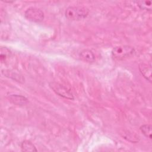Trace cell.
<instances>
[{"instance_id":"obj_1","label":"cell","mask_w":152,"mask_h":152,"mask_svg":"<svg viewBox=\"0 0 152 152\" xmlns=\"http://www.w3.org/2000/svg\"><path fill=\"white\" fill-rule=\"evenodd\" d=\"M89 10L87 8L80 6H70L66 8L65 11V17L73 21H78L87 17Z\"/></svg>"},{"instance_id":"obj_2","label":"cell","mask_w":152,"mask_h":152,"mask_svg":"<svg viewBox=\"0 0 152 152\" xmlns=\"http://www.w3.org/2000/svg\"><path fill=\"white\" fill-rule=\"evenodd\" d=\"M134 53V48L130 46H119L113 49L112 50V56L115 60L121 61L131 56Z\"/></svg>"},{"instance_id":"obj_3","label":"cell","mask_w":152,"mask_h":152,"mask_svg":"<svg viewBox=\"0 0 152 152\" xmlns=\"http://www.w3.org/2000/svg\"><path fill=\"white\" fill-rule=\"evenodd\" d=\"M25 18L32 22L40 23L45 17L43 12L39 8L36 7H30L24 12Z\"/></svg>"},{"instance_id":"obj_4","label":"cell","mask_w":152,"mask_h":152,"mask_svg":"<svg viewBox=\"0 0 152 152\" xmlns=\"http://www.w3.org/2000/svg\"><path fill=\"white\" fill-rule=\"evenodd\" d=\"M49 85L50 88L59 96L69 100L74 99L72 93L62 84L56 82H50L49 83Z\"/></svg>"},{"instance_id":"obj_5","label":"cell","mask_w":152,"mask_h":152,"mask_svg":"<svg viewBox=\"0 0 152 152\" xmlns=\"http://www.w3.org/2000/svg\"><path fill=\"white\" fill-rule=\"evenodd\" d=\"M139 70L141 75L149 82H151V66L144 63L139 65Z\"/></svg>"},{"instance_id":"obj_6","label":"cell","mask_w":152,"mask_h":152,"mask_svg":"<svg viewBox=\"0 0 152 152\" xmlns=\"http://www.w3.org/2000/svg\"><path fill=\"white\" fill-rule=\"evenodd\" d=\"M80 58L84 61L87 62H93L95 61V55L93 52L87 49H83L79 54Z\"/></svg>"},{"instance_id":"obj_7","label":"cell","mask_w":152,"mask_h":152,"mask_svg":"<svg viewBox=\"0 0 152 152\" xmlns=\"http://www.w3.org/2000/svg\"><path fill=\"white\" fill-rule=\"evenodd\" d=\"M9 100L13 104L18 106H23L26 104L27 102V99L21 95L11 94L9 96Z\"/></svg>"},{"instance_id":"obj_8","label":"cell","mask_w":152,"mask_h":152,"mask_svg":"<svg viewBox=\"0 0 152 152\" xmlns=\"http://www.w3.org/2000/svg\"><path fill=\"white\" fill-rule=\"evenodd\" d=\"M2 74L4 75L5 77L11 78L15 81L21 82L23 81V78L21 75H20L18 74L15 72L14 71H12L9 69H2L1 71Z\"/></svg>"},{"instance_id":"obj_9","label":"cell","mask_w":152,"mask_h":152,"mask_svg":"<svg viewBox=\"0 0 152 152\" xmlns=\"http://www.w3.org/2000/svg\"><path fill=\"white\" fill-rule=\"evenodd\" d=\"M21 148L23 151H37L35 145L28 140H24L21 143Z\"/></svg>"},{"instance_id":"obj_10","label":"cell","mask_w":152,"mask_h":152,"mask_svg":"<svg viewBox=\"0 0 152 152\" xmlns=\"http://www.w3.org/2000/svg\"><path fill=\"white\" fill-rule=\"evenodd\" d=\"M138 7L143 10L151 11V5L152 3L150 1H135Z\"/></svg>"},{"instance_id":"obj_11","label":"cell","mask_w":152,"mask_h":152,"mask_svg":"<svg viewBox=\"0 0 152 152\" xmlns=\"http://www.w3.org/2000/svg\"><path fill=\"white\" fill-rule=\"evenodd\" d=\"M152 127L150 125L145 124L140 126V130L141 132L147 138L151 139V133H152Z\"/></svg>"},{"instance_id":"obj_12","label":"cell","mask_w":152,"mask_h":152,"mask_svg":"<svg viewBox=\"0 0 152 152\" xmlns=\"http://www.w3.org/2000/svg\"><path fill=\"white\" fill-rule=\"evenodd\" d=\"M11 51L6 47H1V61L2 62L3 61L6 60L8 57L11 56Z\"/></svg>"}]
</instances>
